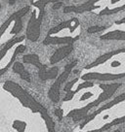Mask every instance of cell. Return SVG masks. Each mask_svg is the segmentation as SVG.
<instances>
[{
	"instance_id": "21",
	"label": "cell",
	"mask_w": 125,
	"mask_h": 132,
	"mask_svg": "<svg viewBox=\"0 0 125 132\" xmlns=\"http://www.w3.org/2000/svg\"><path fill=\"white\" fill-rule=\"evenodd\" d=\"M107 28V26H99V25H94V26H90L89 28L87 29V32L90 33V34H94V33L97 32H101L105 29Z\"/></svg>"
},
{
	"instance_id": "14",
	"label": "cell",
	"mask_w": 125,
	"mask_h": 132,
	"mask_svg": "<svg viewBox=\"0 0 125 132\" xmlns=\"http://www.w3.org/2000/svg\"><path fill=\"white\" fill-rule=\"evenodd\" d=\"M25 36H20V37H16L7 42L4 45V47L2 48V50H0V61L3 59V57H4L5 55H6V54H7V52L12 48L13 46L18 44V43H20V42H23L25 40Z\"/></svg>"
},
{
	"instance_id": "19",
	"label": "cell",
	"mask_w": 125,
	"mask_h": 132,
	"mask_svg": "<svg viewBox=\"0 0 125 132\" xmlns=\"http://www.w3.org/2000/svg\"><path fill=\"white\" fill-rule=\"evenodd\" d=\"M22 29H23V21H22V18H19L18 20L14 21V26L11 30V34H18L21 32Z\"/></svg>"
},
{
	"instance_id": "17",
	"label": "cell",
	"mask_w": 125,
	"mask_h": 132,
	"mask_svg": "<svg viewBox=\"0 0 125 132\" xmlns=\"http://www.w3.org/2000/svg\"><path fill=\"white\" fill-rule=\"evenodd\" d=\"M40 115H41L42 119H43L44 121H45V124H46V126H47L48 132H56V130H55L54 120H52V118L49 116L48 112H47V110H46V108L44 109V110H42V111L40 112Z\"/></svg>"
},
{
	"instance_id": "8",
	"label": "cell",
	"mask_w": 125,
	"mask_h": 132,
	"mask_svg": "<svg viewBox=\"0 0 125 132\" xmlns=\"http://www.w3.org/2000/svg\"><path fill=\"white\" fill-rule=\"evenodd\" d=\"M97 1L95 0H91V1H87L83 4H80L78 6H66L64 8V13H84V12H90L93 10H96L99 8V6L95 5Z\"/></svg>"
},
{
	"instance_id": "11",
	"label": "cell",
	"mask_w": 125,
	"mask_h": 132,
	"mask_svg": "<svg viewBox=\"0 0 125 132\" xmlns=\"http://www.w3.org/2000/svg\"><path fill=\"white\" fill-rule=\"evenodd\" d=\"M79 39V35L71 37V36H65V37H57V36H49L44 39V45H59V44H66V45H72L75 41Z\"/></svg>"
},
{
	"instance_id": "4",
	"label": "cell",
	"mask_w": 125,
	"mask_h": 132,
	"mask_svg": "<svg viewBox=\"0 0 125 132\" xmlns=\"http://www.w3.org/2000/svg\"><path fill=\"white\" fill-rule=\"evenodd\" d=\"M77 64V60L71 62L70 64H67L65 67V70L58 78L56 79L55 82L51 86L50 89L48 91V97L54 102V103H58L60 101V88L62 87V85L67 81V79L68 78V76L71 74V70L73 69V67Z\"/></svg>"
},
{
	"instance_id": "9",
	"label": "cell",
	"mask_w": 125,
	"mask_h": 132,
	"mask_svg": "<svg viewBox=\"0 0 125 132\" xmlns=\"http://www.w3.org/2000/svg\"><path fill=\"white\" fill-rule=\"evenodd\" d=\"M78 26H79V21H78V20H77L76 18H73V19H71L70 21H63L60 24L56 25L54 27H52V28L49 30L48 35H49V36H52L53 34H57V33H59L60 31H62V30H64V29H66V28H68L70 31L72 32V31H74Z\"/></svg>"
},
{
	"instance_id": "15",
	"label": "cell",
	"mask_w": 125,
	"mask_h": 132,
	"mask_svg": "<svg viewBox=\"0 0 125 132\" xmlns=\"http://www.w3.org/2000/svg\"><path fill=\"white\" fill-rule=\"evenodd\" d=\"M25 45H19L15 49V51H14V54H13L12 55V58L10 59V61L8 62V64L7 65H5V67H3V68H1L0 69V75H3L4 73H6L7 71L9 70V68L12 66V64L14 63V61H15V59H16V56H17L19 54H21V53H23V52H25Z\"/></svg>"
},
{
	"instance_id": "22",
	"label": "cell",
	"mask_w": 125,
	"mask_h": 132,
	"mask_svg": "<svg viewBox=\"0 0 125 132\" xmlns=\"http://www.w3.org/2000/svg\"><path fill=\"white\" fill-rule=\"evenodd\" d=\"M77 81H78V78H75L73 79L72 81H71V82H67V85L65 86V91H67V92H70V91L71 90V88H72V87L74 86L75 84L77 82Z\"/></svg>"
},
{
	"instance_id": "27",
	"label": "cell",
	"mask_w": 125,
	"mask_h": 132,
	"mask_svg": "<svg viewBox=\"0 0 125 132\" xmlns=\"http://www.w3.org/2000/svg\"><path fill=\"white\" fill-rule=\"evenodd\" d=\"M85 132H103L101 130V128L99 129H94V130H89V131H85Z\"/></svg>"
},
{
	"instance_id": "3",
	"label": "cell",
	"mask_w": 125,
	"mask_h": 132,
	"mask_svg": "<svg viewBox=\"0 0 125 132\" xmlns=\"http://www.w3.org/2000/svg\"><path fill=\"white\" fill-rule=\"evenodd\" d=\"M54 2L50 0H40V1H30L31 5L35 6L39 10L38 11V16H36V11L34 10L31 13V16L29 19V21L26 27V34L25 37L31 42H36L40 37V32H41V23L44 16V9L45 6L48 3Z\"/></svg>"
},
{
	"instance_id": "10",
	"label": "cell",
	"mask_w": 125,
	"mask_h": 132,
	"mask_svg": "<svg viewBox=\"0 0 125 132\" xmlns=\"http://www.w3.org/2000/svg\"><path fill=\"white\" fill-rule=\"evenodd\" d=\"M29 11V6H25L24 8H22L21 10H19V11H16L15 13H13L11 16H9L8 19H7V21H5L3 24L0 26V40H1V38L2 36L4 35V33L6 32V30L8 28L10 24L12 23L13 21H15L17 19L19 18H23V16H25Z\"/></svg>"
},
{
	"instance_id": "24",
	"label": "cell",
	"mask_w": 125,
	"mask_h": 132,
	"mask_svg": "<svg viewBox=\"0 0 125 132\" xmlns=\"http://www.w3.org/2000/svg\"><path fill=\"white\" fill-rule=\"evenodd\" d=\"M92 93L91 92H86V93H84L82 96H81V98H80V100L81 101H84V100H86V99H89L90 97H92Z\"/></svg>"
},
{
	"instance_id": "2",
	"label": "cell",
	"mask_w": 125,
	"mask_h": 132,
	"mask_svg": "<svg viewBox=\"0 0 125 132\" xmlns=\"http://www.w3.org/2000/svg\"><path fill=\"white\" fill-rule=\"evenodd\" d=\"M3 88L4 90L11 93L14 97H16L23 104L24 107L29 108L32 113H40L42 110L45 109L27 91H25L20 85H18L14 81H11V80L6 81L3 85Z\"/></svg>"
},
{
	"instance_id": "5",
	"label": "cell",
	"mask_w": 125,
	"mask_h": 132,
	"mask_svg": "<svg viewBox=\"0 0 125 132\" xmlns=\"http://www.w3.org/2000/svg\"><path fill=\"white\" fill-rule=\"evenodd\" d=\"M23 61L24 63H26V64H31V65H34L35 67L38 68V77L39 79L45 82L47 81V73H48V67L45 64H42L40 62V59H39V56L35 54H25L23 57Z\"/></svg>"
},
{
	"instance_id": "13",
	"label": "cell",
	"mask_w": 125,
	"mask_h": 132,
	"mask_svg": "<svg viewBox=\"0 0 125 132\" xmlns=\"http://www.w3.org/2000/svg\"><path fill=\"white\" fill-rule=\"evenodd\" d=\"M13 71L16 73V74L20 75L23 80H25L26 82H30V74H29L27 71L25 70V65L20 61L15 62L13 64Z\"/></svg>"
},
{
	"instance_id": "7",
	"label": "cell",
	"mask_w": 125,
	"mask_h": 132,
	"mask_svg": "<svg viewBox=\"0 0 125 132\" xmlns=\"http://www.w3.org/2000/svg\"><path fill=\"white\" fill-rule=\"evenodd\" d=\"M125 77L124 75L114 74V73H99V72H90L81 76V79L85 81H116Z\"/></svg>"
},
{
	"instance_id": "29",
	"label": "cell",
	"mask_w": 125,
	"mask_h": 132,
	"mask_svg": "<svg viewBox=\"0 0 125 132\" xmlns=\"http://www.w3.org/2000/svg\"><path fill=\"white\" fill-rule=\"evenodd\" d=\"M0 8H1V4H0Z\"/></svg>"
},
{
	"instance_id": "25",
	"label": "cell",
	"mask_w": 125,
	"mask_h": 132,
	"mask_svg": "<svg viewBox=\"0 0 125 132\" xmlns=\"http://www.w3.org/2000/svg\"><path fill=\"white\" fill-rule=\"evenodd\" d=\"M62 5H63V2H57V3H55V5L53 6V9H54V10H57V9L60 8Z\"/></svg>"
},
{
	"instance_id": "6",
	"label": "cell",
	"mask_w": 125,
	"mask_h": 132,
	"mask_svg": "<svg viewBox=\"0 0 125 132\" xmlns=\"http://www.w3.org/2000/svg\"><path fill=\"white\" fill-rule=\"evenodd\" d=\"M124 100H125V92L124 93H122V94H120V95H118V96H116L115 98L113 99V101H110V102H108V103L105 104L103 107H101L100 109H98V110L94 112L93 114L87 116V117L83 120V121L80 123V128H81V129L84 128V126H85L86 124L89 123L90 121H92V120L95 119V117H97L98 115H100L102 112H104V111H106V110H108V109L113 108V106H115V105H117V104L123 102Z\"/></svg>"
},
{
	"instance_id": "26",
	"label": "cell",
	"mask_w": 125,
	"mask_h": 132,
	"mask_svg": "<svg viewBox=\"0 0 125 132\" xmlns=\"http://www.w3.org/2000/svg\"><path fill=\"white\" fill-rule=\"evenodd\" d=\"M123 23H125V18L122 19V20H120V21H115V24H123Z\"/></svg>"
},
{
	"instance_id": "20",
	"label": "cell",
	"mask_w": 125,
	"mask_h": 132,
	"mask_svg": "<svg viewBox=\"0 0 125 132\" xmlns=\"http://www.w3.org/2000/svg\"><path fill=\"white\" fill-rule=\"evenodd\" d=\"M123 9H125V5L120 6V7H117V8H114V9L106 8V9H104L103 11H101L100 15L101 16H104V15H112V14H114V13H116V12H119V11L123 10Z\"/></svg>"
},
{
	"instance_id": "16",
	"label": "cell",
	"mask_w": 125,
	"mask_h": 132,
	"mask_svg": "<svg viewBox=\"0 0 125 132\" xmlns=\"http://www.w3.org/2000/svg\"><path fill=\"white\" fill-rule=\"evenodd\" d=\"M102 40H125V31L113 30L101 36Z\"/></svg>"
},
{
	"instance_id": "1",
	"label": "cell",
	"mask_w": 125,
	"mask_h": 132,
	"mask_svg": "<svg viewBox=\"0 0 125 132\" xmlns=\"http://www.w3.org/2000/svg\"><path fill=\"white\" fill-rule=\"evenodd\" d=\"M100 88H102V93H101L96 100H94L93 102H90L86 106L80 109L72 110L67 114L68 118H71L74 121H79L81 120H84L87 117L88 112L91 110L92 108L96 107L98 105H100L102 102H104L108 98H110L114 92L118 89V87H121L120 82H113V84H108V85H100Z\"/></svg>"
},
{
	"instance_id": "28",
	"label": "cell",
	"mask_w": 125,
	"mask_h": 132,
	"mask_svg": "<svg viewBox=\"0 0 125 132\" xmlns=\"http://www.w3.org/2000/svg\"><path fill=\"white\" fill-rule=\"evenodd\" d=\"M113 132H120V130H118V129H116V130H114V131Z\"/></svg>"
},
{
	"instance_id": "12",
	"label": "cell",
	"mask_w": 125,
	"mask_h": 132,
	"mask_svg": "<svg viewBox=\"0 0 125 132\" xmlns=\"http://www.w3.org/2000/svg\"><path fill=\"white\" fill-rule=\"evenodd\" d=\"M73 51V45H66L59 48L58 50H56L54 54L51 55L50 57V63L52 65H54L56 63H58L59 61H62L64 58H66Z\"/></svg>"
},
{
	"instance_id": "18",
	"label": "cell",
	"mask_w": 125,
	"mask_h": 132,
	"mask_svg": "<svg viewBox=\"0 0 125 132\" xmlns=\"http://www.w3.org/2000/svg\"><path fill=\"white\" fill-rule=\"evenodd\" d=\"M12 127L15 130H17L18 132H25V128H26V122H25V121H23L21 120H14Z\"/></svg>"
},
{
	"instance_id": "23",
	"label": "cell",
	"mask_w": 125,
	"mask_h": 132,
	"mask_svg": "<svg viewBox=\"0 0 125 132\" xmlns=\"http://www.w3.org/2000/svg\"><path fill=\"white\" fill-rule=\"evenodd\" d=\"M55 114H56V116L59 118V120H62L63 115H64V112H63V110L61 109V108L56 109V110H55Z\"/></svg>"
}]
</instances>
